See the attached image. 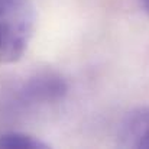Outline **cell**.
Wrapping results in <instances>:
<instances>
[{
	"instance_id": "6da1fadb",
	"label": "cell",
	"mask_w": 149,
	"mask_h": 149,
	"mask_svg": "<svg viewBox=\"0 0 149 149\" xmlns=\"http://www.w3.org/2000/svg\"><path fill=\"white\" fill-rule=\"evenodd\" d=\"M35 28V12L28 0H0V64L22 58Z\"/></svg>"
},
{
	"instance_id": "7a4b0ae2",
	"label": "cell",
	"mask_w": 149,
	"mask_h": 149,
	"mask_svg": "<svg viewBox=\"0 0 149 149\" xmlns=\"http://www.w3.org/2000/svg\"><path fill=\"white\" fill-rule=\"evenodd\" d=\"M68 86L65 80L52 71L38 72L26 80L17 91V101L22 106H36L56 103L65 97Z\"/></svg>"
},
{
	"instance_id": "3957f363",
	"label": "cell",
	"mask_w": 149,
	"mask_h": 149,
	"mask_svg": "<svg viewBox=\"0 0 149 149\" xmlns=\"http://www.w3.org/2000/svg\"><path fill=\"white\" fill-rule=\"evenodd\" d=\"M119 143L123 148L149 149V106L126 114L119 129Z\"/></svg>"
},
{
	"instance_id": "277c9868",
	"label": "cell",
	"mask_w": 149,
	"mask_h": 149,
	"mask_svg": "<svg viewBox=\"0 0 149 149\" xmlns=\"http://www.w3.org/2000/svg\"><path fill=\"white\" fill-rule=\"evenodd\" d=\"M48 145L31 135L9 132L0 135V149H45Z\"/></svg>"
},
{
	"instance_id": "5b68a950",
	"label": "cell",
	"mask_w": 149,
	"mask_h": 149,
	"mask_svg": "<svg viewBox=\"0 0 149 149\" xmlns=\"http://www.w3.org/2000/svg\"><path fill=\"white\" fill-rule=\"evenodd\" d=\"M141 1H142V6H143L145 12L148 13V16H149V0H141Z\"/></svg>"
}]
</instances>
